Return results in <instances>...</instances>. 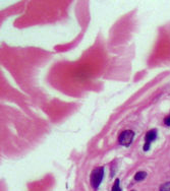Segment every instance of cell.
Masks as SVG:
<instances>
[{
	"instance_id": "6da1fadb",
	"label": "cell",
	"mask_w": 170,
	"mask_h": 191,
	"mask_svg": "<svg viewBox=\"0 0 170 191\" xmlns=\"http://www.w3.org/2000/svg\"><path fill=\"white\" fill-rule=\"evenodd\" d=\"M104 176V168L99 167L92 172L91 174V185L94 189H97L99 185L101 184L102 179Z\"/></svg>"
},
{
	"instance_id": "7a4b0ae2",
	"label": "cell",
	"mask_w": 170,
	"mask_h": 191,
	"mask_svg": "<svg viewBox=\"0 0 170 191\" xmlns=\"http://www.w3.org/2000/svg\"><path fill=\"white\" fill-rule=\"evenodd\" d=\"M134 137V132L131 131V130H125L120 133V135L118 137V141L121 146H124V147H129V144L131 143Z\"/></svg>"
},
{
	"instance_id": "3957f363",
	"label": "cell",
	"mask_w": 170,
	"mask_h": 191,
	"mask_svg": "<svg viewBox=\"0 0 170 191\" xmlns=\"http://www.w3.org/2000/svg\"><path fill=\"white\" fill-rule=\"evenodd\" d=\"M156 137H157V132L156 130H150L147 132V134H146V143H151L152 141H154L156 139Z\"/></svg>"
},
{
	"instance_id": "277c9868",
	"label": "cell",
	"mask_w": 170,
	"mask_h": 191,
	"mask_svg": "<svg viewBox=\"0 0 170 191\" xmlns=\"http://www.w3.org/2000/svg\"><path fill=\"white\" fill-rule=\"evenodd\" d=\"M146 176H147L146 172H143V171L138 172V173L134 175V180H136V181H142L146 178Z\"/></svg>"
},
{
	"instance_id": "5b68a950",
	"label": "cell",
	"mask_w": 170,
	"mask_h": 191,
	"mask_svg": "<svg viewBox=\"0 0 170 191\" xmlns=\"http://www.w3.org/2000/svg\"><path fill=\"white\" fill-rule=\"evenodd\" d=\"M119 180L118 179H116L114 182V184H113V187H112V191H121L120 190V186H119Z\"/></svg>"
},
{
	"instance_id": "8992f818",
	"label": "cell",
	"mask_w": 170,
	"mask_h": 191,
	"mask_svg": "<svg viewBox=\"0 0 170 191\" xmlns=\"http://www.w3.org/2000/svg\"><path fill=\"white\" fill-rule=\"evenodd\" d=\"M160 191H170V182L164 183V184L160 187Z\"/></svg>"
},
{
	"instance_id": "52a82bcc",
	"label": "cell",
	"mask_w": 170,
	"mask_h": 191,
	"mask_svg": "<svg viewBox=\"0 0 170 191\" xmlns=\"http://www.w3.org/2000/svg\"><path fill=\"white\" fill-rule=\"evenodd\" d=\"M165 124H166V125H168V126H170V116L167 117V118H166V119H165Z\"/></svg>"
}]
</instances>
